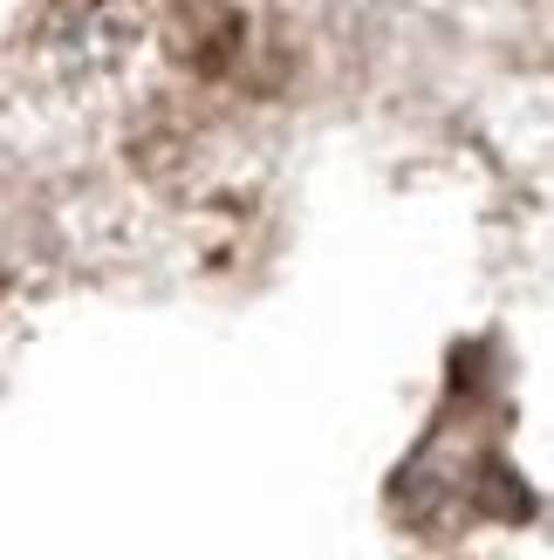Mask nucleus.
<instances>
[{"label": "nucleus", "instance_id": "nucleus-1", "mask_svg": "<svg viewBox=\"0 0 554 560\" xmlns=\"http://www.w3.org/2000/svg\"><path fill=\"white\" fill-rule=\"evenodd\" d=\"M42 42H48V55H62L82 75L117 69L145 42V0H55L42 21Z\"/></svg>", "mask_w": 554, "mask_h": 560}]
</instances>
